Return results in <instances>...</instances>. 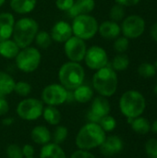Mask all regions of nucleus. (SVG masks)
I'll return each mask as SVG.
<instances>
[{
  "mask_svg": "<svg viewBox=\"0 0 157 158\" xmlns=\"http://www.w3.org/2000/svg\"><path fill=\"white\" fill-rule=\"evenodd\" d=\"M43 103L36 98H26L21 100L17 106L18 116L27 121L36 120L43 115Z\"/></svg>",
  "mask_w": 157,
  "mask_h": 158,
  "instance_id": "8",
  "label": "nucleus"
},
{
  "mask_svg": "<svg viewBox=\"0 0 157 158\" xmlns=\"http://www.w3.org/2000/svg\"><path fill=\"white\" fill-rule=\"evenodd\" d=\"M38 31V22L32 18L24 17L15 22L12 39L20 49L25 48L31 44Z\"/></svg>",
  "mask_w": 157,
  "mask_h": 158,
  "instance_id": "3",
  "label": "nucleus"
},
{
  "mask_svg": "<svg viewBox=\"0 0 157 158\" xmlns=\"http://www.w3.org/2000/svg\"><path fill=\"white\" fill-rule=\"evenodd\" d=\"M22 154L24 157H31L34 156V148L31 144H25L22 148Z\"/></svg>",
  "mask_w": 157,
  "mask_h": 158,
  "instance_id": "40",
  "label": "nucleus"
},
{
  "mask_svg": "<svg viewBox=\"0 0 157 158\" xmlns=\"http://www.w3.org/2000/svg\"><path fill=\"white\" fill-rule=\"evenodd\" d=\"M117 4H119L121 6H123L124 7L126 6H136L137 4L140 3L141 0H115Z\"/></svg>",
  "mask_w": 157,
  "mask_h": 158,
  "instance_id": "41",
  "label": "nucleus"
},
{
  "mask_svg": "<svg viewBox=\"0 0 157 158\" xmlns=\"http://www.w3.org/2000/svg\"><path fill=\"white\" fill-rule=\"evenodd\" d=\"M154 92H155V94L157 95V81H156V84H155V89H154Z\"/></svg>",
  "mask_w": 157,
  "mask_h": 158,
  "instance_id": "45",
  "label": "nucleus"
},
{
  "mask_svg": "<svg viewBox=\"0 0 157 158\" xmlns=\"http://www.w3.org/2000/svg\"><path fill=\"white\" fill-rule=\"evenodd\" d=\"M157 70L155 66L152 63H142L139 67H138V74L145 79H149L154 77L156 74Z\"/></svg>",
  "mask_w": 157,
  "mask_h": 158,
  "instance_id": "29",
  "label": "nucleus"
},
{
  "mask_svg": "<svg viewBox=\"0 0 157 158\" xmlns=\"http://www.w3.org/2000/svg\"><path fill=\"white\" fill-rule=\"evenodd\" d=\"M37 5V0H10V8L17 14L25 15L32 12Z\"/></svg>",
  "mask_w": 157,
  "mask_h": 158,
  "instance_id": "20",
  "label": "nucleus"
},
{
  "mask_svg": "<svg viewBox=\"0 0 157 158\" xmlns=\"http://www.w3.org/2000/svg\"><path fill=\"white\" fill-rule=\"evenodd\" d=\"M74 100L80 104H86L90 102L93 97V90L88 85L81 84L73 90Z\"/></svg>",
  "mask_w": 157,
  "mask_h": 158,
  "instance_id": "23",
  "label": "nucleus"
},
{
  "mask_svg": "<svg viewBox=\"0 0 157 158\" xmlns=\"http://www.w3.org/2000/svg\"><path fill=\"white\" fill-rule=\"evenodd\" d=\"M145 152L149 158H157V139H150L145 143Z\"/></svg>",
  "mask_w": 157,
  "mask_h": 158,
  "instance_id": "36",
  "label": "nucleus"
},
{
  "mask_svg": "<svg viewBox=\"0 0 157 158\" xmlns=\"http://www.w3.org/2000/svg\"><path fill=\"white\" fill-rule=\"evenodd\" d=\"M95 7L94 0H75L72 7L68 11L72 19L80 15H87L93 11Z\"/></svg>",
  "mask_w": 157,
  "mask_h": 158,
  "instance_id": "17",
  "label": "nucleus"
},
{
  "mask_svg": "<svg viewBox=\"0 0 157 158\" xmlns=\"http://www.w3.org/2000/svg\"><path fill=\"white\" fill-rule=\"evenodd\" d=\"M42 116L43 119L52 126H56L61 121V113L56 106H46V107H43Z\"/></svg>",
  "mask_w": 157,
  "mask_h": 158,
  "instance_id": "26",
  "label": "nucleus"
},
{
  "mask_svg": "<svg viewBox=\"0 0 157 158\" xmlns=\"http://www.w3.org/2000/svg\"><path fill=\"white\" fill-rule=\"evenodd\" d=\"M150 34H151V37L152 39L157 43V22L154 23L150 29Z\"/></svg>",
  "mask_w": 157,
  "mask_h": 158,
  "instance_id": "42",
  "label": "nucleus"
},
{
  "mask_svg": "<svg viewBox=\"0 0 157 158\" xmlns=\"http://www.w3.org/2000/svg\"><path fill=\"white\" fill-rule=\"evenodd\" d=\"M19 50V46L13 41V39H6L0 42V56L4 58H16Z\"/></svg>",
  "mask_w": 157,
  "mask_h": 158,
  "instance_id": "22",
  "label": "nucleus"
},
{
  "mask_svg": "<svg viewBox=\"0 0 157 158\" xmlns=\"http://www.w3.org/2000/svg\"><path fill=\"white\" fill-rule=\"evenodd\" d=\"M42 102L46 106H57L68 99V91L60 83H52L45 86L41 94Z\"/></svg>",
  "mask_w": 157,
  "mask_h": 158,
  "instance_id": "9",
  "label": "nucleus"
},
{
  "mask_svg": "<svg viewBox=\"0 0 157 158\" xmlns=\"http://www.w3.org/2000/svg\"><path fill=\"white\" fill-rule=\"evenodd\" d=\"M75 0H56V6L61 11L68 12L73 6Z\"/></svg>",
  "mask_w": 157,
  "mask_h": 158,
  "instance_id": "37",
  "label": "nucleus"
},
{
  "mask_svg": "<svg viewBox=\"0 0 157 158\" xmlns=\"http://www.w3.org/2000/svg\"><path fill=\"white\" fill-rule=\"evenodd\" d=\"M42 60V55L38 48L33 46H27L21 48L15 58L17 68L24 73H31L35 71Z\"/></svg>",
  "mask_w": 157,
  "mask_h": 158,
  "instance_id": "7",
  "label": "nucleus"
},
{
  "mask_svg": "<svg viewBox=\"0 0 157 158\" xmlns=\"http://www.w3.org/2000/svg\"><path fill=\"white\" fill-rule=\"evenodd\" d=\"M146 100L142 93L136 90L125 92L119 99V109L127 118H135L143 114Z\"/></svg>",
  "mask_w": 157,
  "mask_h": 158,
  "instance_id": "4",
  "label": "nucleus"
},
{
  "mask_svg": "<svg viewBox=\"0 0 157 158\" xmlns=\"http://www.w3.org/2000/svg\"><path fill=\"white\" fill-rule=\"evenodd\" d=\"M15 84L16 81L10 74L0 70V96H5L13 93Z\"/></svg>",
  "mask_w": 157,
  "mask_h": 158,
  "instance_id": "25",
  "label": "nucleus"
},
{
  "mask_svg": "<svg viewBox=\"0 0 157 158\" xmlns=\"http://www.w3.org/2000/svg\"><path fill=\"white\" fill-rule=\"evenodd\" d=\"M90 111L102 118L103 117L109 115L111 111V106L106 97L99 95L93 100Z\"/></svg>",
  "mask_w": 157,
  "mask_h": 158,
  "instance_id": "18",
  "label": "nucleus"
},
{
  "mask_svg": "<svg viewBox=\"0 0 157 158\" xmlns=\"http://www.w3.org/2000/svg\"><path fill=\"white\" fill-rule=\"evenodd\" d=\"M83 60L90 69L98 70L108 65V55L103 47L93 45L87 48Z\"/></svg>",
  "mask_w": 157,
  "mask_h": 158,
  "instance_id": "12",
  "label": "nucleus"
},
{
  "mask_svg": "<svg viewBox=\"0 0 157 158\" xmlns=\"http://www.w3.org/2000/svg\"><path fill=\"white\" fill-rule=\"evenodd\" d=\"M31 138L34 143L44 145L50 143V141L52 140V134L48 130V128L43 125H39V126H35L31 130Z\"/></svg>",
  "mask_w": 157,
  "mask_h": 158,
  "instance_id": "19",
  "label": "nucleus"
},
{
  "mask_svg": "<svg viewBox=\"0 0 157 158\" xmlns=\"http://www.w3.org/2000/svg\"><path fill=\"white\" fill-rule=\"evenodd\" d=\"M87 51V45L84 40L71 36L67 42L64 43V52L69 61L81 63L83 61Z\"/></svg>",
  "mask_w": 157,
  "mask_h": 158,
  "instance_id": "11",
  "label": "nucleus"
},
{
  "mask_svg": "<svg viewBox=\"0 0 157 158\" xmlns=\"http://www.w3.org/2000/svg\"><path fill=\"white\" fill-rule=\"evenodd\" d=\"M98 124L101 126V128L105 132H111L117 127V120L115 119L114 117H112L110 115H107V116L103 117Z\"/></svg>",
  "mask_w": 157,
  "mask_h": 158,
  "instance_id": "33",
  "label": "nucleus"
},
{
  "mask_svg": "<svg viewBox=\"0 0 157 158\" xmlns=\"http://www.w3.org/2000/svg\"><path fill=\"white\" fill-rule=\"evenodd\" d=\"M24 158H35L34 156H31V157H24Z\"/></svg>",
  "mask_w": 157,
  "mask_h": 158,
  "instance_id": "48",
  "label": "nucleus"
},
{
  "mask_svg": "<svg viewBox=\"0 0 157 158\" xmlns=\"http://www.w3.org/2000/svg\"><path fill=\"white\" fill-rule=\"evenodd\" d=\"M98 32L104 39L114 40L120 35L121 28L118 22L109 19V20H105L101 24H99Z\"/></svg>",
  "mask_w": 157,
  "mask_h": 158,
  "instance_id": "16",
  "label": "nucleus"
},
{
  "mask_svg": "<svg viewBox=\"0 0 157 158\" xmlns=\"http://www.w3.org/2000/svg\"><path fill=\"white\" fill-rule=\"evenodd\" d=\"M129 46H130V39H128L125 36H118V38H116L113 44L114 50L118 54L125 53L129 49Z\"/></svg>",
  "mask_w": 157,
  "mask_h": 158,
  "instance_id": "32",
  "label": "nucleus"
},
{
  "mask_svg": "<svg viewBox=\"0 0 157 158\" xmlns=\"http://www.w3.org/2000/svg\"><path fill=\"white\" fill-rule=\"evenodd\" d=\"M70 158H95V156L90 151L78 149L77 151L72 153V155L70 156Z\"/></svg>",
  "mask_w": 157,
  "mask_h": 158,
  "instance_id": "38",
  "label": "nucleus"
},
{
  "mask_svg": "<svg viewBox=\"0 0 157 158\" xmlns=\"http://www.w3.org/2000/svg\"><path fill=\"white\" fill-rule=\"evenodd\" d=\"M6 2V0H0V7L4 5V3Z\"/></svg>",
  "mask_w": 157,
  "mask_h": 158,
  "instance_id": "46",
  "label": "nucleus"
},
{
  "mask_svg": "<svg viewBox=\"0 0 157 158\" xmlns=\"http://www.w3.org/2000/svg\"><path fill=\"white\" fill-rule=\"evenodd\" d=\"M118 74L108 65L96 70L93 76V87L101 96L106 98L113 96L118 90Z\"/></svg>",
  "mask_w": 157,
  "mask_h": 158,
  "instance_id": "2",
  "label": "nucleus"
},
{
  "mask_svg": "<svg viewBox=\"0 0 157 158\" xmlns=\"http://www.w3.org/2000/svg\"><path fill=\"white\" fill-rule=\"evenodd\" d=\"M15 22V18L12 13H0V42L12 37Z\"/></svg>",
  "mask_w": 157,
  "mask_h": 158,
  "instance_id": "15",
  "label": "nucleus"
},
{
  "mask_svg": "<svg viewBox=\"0 0 157 158\" xmlns=\"http://www.w3.org/2000/svg\"><path fill=\"white\" fill-rule=\"evenodd\" d=\"M6 156L8 158H24L22 149L20 146L15 143H11L6 147Z\"/></svg>",
  "mask_w": 157,
  "mask_h": 158,
  "instance_id": "35",
  "label": "nucleus"
},
{
  "mask_svg": "<svg viewBox=\"0 0 157 158\" xmlns=\"http://www.w3.org/2000/svg\"><path fill=\"white\" fill-rule=\"evenodd\" d=\"M50 35L53 41L64 44L73 36L71 25L65 20H58L51 28Z\"/></svg>",
  "mask_w": 157,
  "mask_h": 158,
  "instance_id": "13",
  "label": "nucleus"
},
{
  "mask_svg": "<svg viewBox=\"0 0 157 158\" xmlns=\"http://www.w3.org/2000/svg\"><path fill=\"white\" fill-rule=\"evenodd\" d=\"M40 158H67V155L63 148L55 143H48L43 145Z\"/></svg>",
  "mask_w": 157,
  "mask_h": 158,
  "instance_id": "21",
  "label": "nucleus"
},
{
  "mask_svg": "<svg viewBox=\"0 0 157 158\" xmlns=\"http://www.w3.org/2000/svg\"><path fill=\"white\" fill-rule=\"evenodd\" d=\"M36 45L42 49H47L52 44V38L49 32L45 31H39L34 38V41Z\"/></svg>",
  "mask_w": 157,
  "mask_h": 158,
  "instance_id": "28",
  "label": "nucleus"
},
{
  "mask_svg": "<svg viewBox=\"0 0 157 158\" xmlns=\"http://www.w3.org/2000/svg\"><path fill=\"white\" fill-rule=\"evenodd\" d=\"M151 131H152L153 132H155V133H156L157 134V119H155V120L153 122V124L151 125Z\"/></svg>",
  "mask_w": 157,
  "mask_h": 158,
  "instance_id": "43",
  "label": "nucleus"
},
{
  "mask_svg": "<svg viewBox=\"0 0 157 158\" xmlns=\"http://www.w3.org/2000/svg\"><path fill=\"white\" fill-rule=\"evenodd\" d=\"M85 71L83 67L77 62L68 61L64 63L58 70L59 83L68 91H73L83 84Z\"/></svg>",
  "mask_w": 157,
  "mask_h": 158,
  "instance_id": "5",
  "label": "nucleus"
},
{
  "mask_svg": "<svg viewBox=\"0 0 157 158\" xmlns=\"http://www.w3.org/2000/svg\"><path fill=\"white\" fill-rule=\"evenodd\" d=\"M99 23L97 19L90 15H80L73 18L71 24L73 35L84 41L93 39L98 32Z\"/></svg>",
  "mask_w": 157,
  "mask_h": 158,
  "instance_id": "6",
  "label": "nucleus"
},
{
  "mask_svg": "<svg viewBox=\"0 0 157 158\" xmlns=\"http://www.w3.org/2000/svg\"><path fill=\"white\" fill-rule=\"evenodd\" d=\"M68 135V128L65 126L58 125L53 132V136H52L53 143H55L56 144H60L66 141Z\"/></svg>",
  "mask_w": 157,
  "mask_h": 158,
  "instance_id": "31",
  "label": "nucleus"
},
{
  "mask_svg": "<svg viewBox=\"0 0 157 158\" xmlns=\"http://www.w3.org/2000/svg\"><path fill=\"white\" fill-rule=\"evenodd\" d=\"M125 14H126L125 7L116 3L109 11V18L111 20L118 22V21H122L125 19Z\"/></svg>",
  "mask_w": 157,
  "mask_h": 158,
  "instance_id": "30",
  "label": "nucleus"
},
{
  "mask_svg": "<svg viewBox=\"0 0 157 158\" xmlns=\"http://www.w3.org/2000/svg\"><path fill=\"white\" fill-rule=\"evenodd\" d=\"M105 133L98 123L88 122L80 129L76 136V145L79 149L87 151L100 147L106 138Z\"/></svg>",
  "mask_w": 157,
  "mask_h": 158,
  "instance_id": "1",
  "label": "nucleus"
},
{
  "mask_svg": "<svg viewBox=\"0 0 157 158\" xmlns=\"http://www.w3.org/2000/svg\"><path fill=\"white\" fill-rule=\"evenodd\" d=\"M13 123V119L12 118H5L4 120H3V124L4 125H11Z\"/></svg>",
  "mask_w": 157,
  "mask_h": 158,
  "instance_id": "44",
  "label": "nucleus"
},
{
  "mask_svg": "<svg viewBox=\"0 0 157 158\" xmlns=\"http://www.w3.org/2000/svg\"><path fill=\"white\" fill-rule=\"evenodd\" d=\"M9 111V104L4 98V96H0V116H5Z\"/></svg>",
  "mask_w": 157,
  "mask_h": 158,
  "instance_id": "39",
  "label": "nucleus"
},
{
  "mask_svg": "<svg viewBox=\"0 0 157 158\" xmlns=\"http://www.w3.org/2000/svg\"><path fill=\"white\" fill-rule=\"evenodd\" d=\"M155 68H156V70H157V59H156V61H155Z\"/></svg>",
  "mask_w": 157,
  "mask_h": 158,
  "instance_id": "47",
  "label": "nucleus"
},
{
  "mask_svg": "<svg viewBox=\"0 0 157 158\" xmlns=\"http://www.w3.org/2000/svg\"><path fill=\"white\" fill-rule=\"evenodd\" d=\"M128 123L131 126L133 131L138 134H147L151 131V124L149 120L143 117H138L135 118H127Z\"/></svg>",
  "mask_w": 157,
  "mask_h": 158,
  "instance_id": "24",
  "label": "nucleus"
},
{
  "mask_svg": "<svg viewBox=\"0 0 157 158\" xmlns=\"http://www.w3.org/2000/svg\"><path fill=\"white\" fill-rule=\"evenodd\" d=\"M130 57L125 54H118L116 56H114L112 63H111V68L115 71H123L126 70L129 66H130Z\"/></svg>",
  "mask_w": 157,
  "mask_h": 158,
  "instance_id": "27",
  "label": "nucleus"
},
{
  "mask_svg": "<svg viewBox=\"0 0 157 158\" xmlns=\"http://www.w3.org/2000/svg\"><path fill=\"white\" fill-rule=\"evenodd\" d=\"M99 148L102 155H104L105 156H113L119 154L123 150L124 143L119 136L110 135L105 138Z\"/></svg>",
  "mask_w": 157,
  "mask_h": 158,
  "instance_id": "14",
  "label": "nucleus"
},
{
  "mask_svg": "<svg viewBox=\"0 0 157 158\" xmlns=\"http://www.w3.org/2000/svg\"><path fill=\"white\" fill-rule=\"evenodd\" d=\"M121 32L128 39H137L141 37L146 28L145 20L139 15H130L125 17L121 23Z\"/></svg>",
  "mask_w": 157,
  "mask_h": 158,
  "instance_id": "10",
  "label": "nucleus"
},
{
  "mask_svg": "<svg viewBox=\"0 0 157 158\" xmlns=\"http://www.w3.org/2000/svg\"><path fill=\"white\" fill-rule=\"evenodd\" d=\"M14 92L18 95H19L21 97H26V96H28L31 94V86L27 81H19L16 82L15 88H14Z\"/></svg>",
  "mask_w": 157,
  "mask_h": 158,
  "instance_id": "34",
  "label": "nucleus"
}]
</instances>
